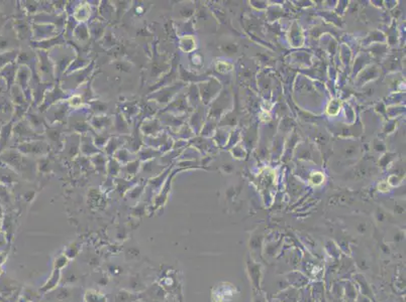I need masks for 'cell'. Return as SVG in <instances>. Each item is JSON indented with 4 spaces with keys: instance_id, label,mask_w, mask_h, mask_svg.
Here are the masks:
<instances>
[{
    "instance_id": "cell-1",
    "label": "cell",
    "mask_w": 406,
    "mask_h": 302,
    "mask_svg": "<svg viewBox=\"0 0 406 302\" xmlns=\"http://www.w3.org/2000/svg\"><path fill=\"white\" fill-rule=\"evenodd\" d=\"M324 180H325L324 175H323L321 172H316V173H313V174L311 175V178H310V182H311L312 184H314V185H319V184H322V183H323Z\"/></svg>"
},
{
    "instance_id": "cell-2",
    "label": "cell",
    "mask_w": 406,
    "mask_h": 302,
    "mask_svg": "<svg viewBox=\"0 0 406 302\" xmlns=\"http://www.w3.org/2000/svg\"><path fill=\"white\" fill-rule=\"evenodd\" d=\"M336 109V111L339 113V111H340V104H339V102H336V101H333V102H331L330 104H329V106L327 107V112H328V114L330 115V113L333 112V110H335Z\"/></svg>"
}]
</instances>
